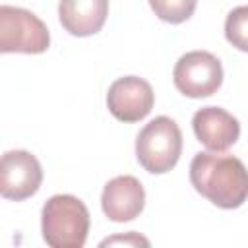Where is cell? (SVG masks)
<instances>
[{
  "instance_id": "cell-12",
  "label": "cell",
  "mask_w": 248,
  "mask_h": 248,
  "mask_svg": "<svg viewBox=\"0 0 248 248\" xmlns=\"http://www.w3.org/2000/svg\"><path fill=\"white\" fill-rule=\"evenodd\" d=\"M198 0H149L155 16L167 23H182L192 17Z\"/></svg>"
},
{
  "instance_id": "cell-11",
  "label": "cell",
  "mask_w": 248,
  "mask_h": 248,
  "mask_svg": "<svg viewBox=\"0 0 248 248\" xmlns=\"http://www.w3.org/2000/svg\"><path fill=\"white\" fill-rule=\"evenodd\" d=\"M225 37L234 48L248 52V6H238L229 12L225 19Z\"/></svg>"
},
{
  "instance_id": "cell-10",
  "label": "cell",
  "mask_w": 248,
  "mask_h": 248,
  "mask_svg": "<svg viewBox=\"0 0 248 248\" xmlns=\"http://www.w3.org/2000/svg\"><path fill=\"white\" fill-rule=\"evenodd\" d=\"M108 16V0H60L58 19L74 37H89L103 29Z\"/></svg>"
},
{
  "instance_id": "cell-4",
  "label": "cell",
  "mask_w": 248,
  "mask_h": 248,
  "mask_svg": "<svg viewBox=\"0 0 248 248\" xmlns=\"http://www.w3.org/2000/svg\"><path fill=\"white\" fill-rule=\"evenodd\" d=\"M50 35L46 25L29 10L0 6V50L41 54L48 48Z\"/></svg>"
},
{
  "instance_id": "cell-1",
  "label": "cell",
  "mask_w": 248,
  "mask_h": 248,
  "mask_svg": "<svg viewBox=\"0 0 248 248\" xmlns=\"http://www.w3.org/2000/svg\"><path fill=\"white\" fill-rule=\"evenodd\" d=\"M190 182L196 192L223 209H236L248 200L244 163L221 151L196 153L190 163Z\"/></svg>"
},
{
  "instance_id": "cell-6",
  "label": "cell",
  "mask_w": 248,
  "mask_h": 248,
  "mask_svg": "<svg viewBox=\"0 0 248 248\" xmlns=\"http://www.w3.org/2000/svg\"><path fill=\"white\" fill-rule=\"evenodd\" d=\"M43 182V169L35 155L23 149L6 151L0 161V194L6 200L21 202L37 194Z\"/></svg>"
},
{
  "instance_id": "cell-8",
  "label": "cell",
  "mask_w": 248,
  "mask_h": 248,
  "mask_svg": "<svg viewBox=\"0 0 248 248\" xmlns=\"http://www.w3.org/2000/svg\"><path fill=\"white\" fill-rule=\"evenodd\" d=\"M145 205V190L136 176L124 174L108 180L103 188L101 207L103 213L114 221L124 223L136 219Z\"/></svg>"
},
{
  "instance_id": "cell-9",
  "label": "cell",
  "mask_w": 248,
  "mask_h": 248,
  "mask_svg": "<svg viewBox=\"0 0 248 248\" xmlns=\"http://www.w3.org/2000/svg\"><path fill=\"white\" fill-rule=\"evenodd\" d=\"M192 128L198 141L209 151H227L240 136L238 120L221 107H203L196 110Z\"/></svg>"
},
{
  "instance_id": "cell-3",
  "label": "cell",
  "mask_w": 248,
  "mask_h": 248,
  "mask_svg": "<svg viewBox=\"0 0 248 248\" xmlns=\"http://www.w3.org/2000/svg\"><path fill=\"white\" fill-rule=\"evenodd\" d=\"M182 132L169 116H157L147 122L136 138V157L151 174L169 172L180 159Z\"/></svg>"
},
{
  "instance_id": "cell-5",
  "label": "cell",
  "mask_w": 248,
  "mask_h": 248,
  "mask_svg": "<svg viewBox=\"0 0 248 248\" xmlns=\"http://www.w3.org/2000/svg\"><path fill=\"white\" fill-rule=\"evenodd\" d=\"M176 89L192 99L217 93L223 83V66L217 56L207 50H192L178 58L172 70Z\"/></svg>"
},
{
  "instance_id": "cell-13",
  "label": "cell",
  "mask_w": 248,
  "mask_h": 248,
  "mask_svg": "<svg viewBox=\"0 0 248 248\" xmlns=\"http://www.w3.org/2000/svg\"><path fill=\"white\" fill-rule=\"evenodd\" d=\"M108 244H132V246H149V240L136 234V232H130L126 236H112V238H107L101 242V246H108Z\"/></svg>"
},
{
  "instance_id": "cell-2",
  "label": "cell",
  "mask_w": 248,
  "mask_h": 248,
  "mask_svg": "<svg viewBox=\"0 0 248 248\" xmlns=\"http://www.w3.org/2000/svg\"><path fill=\"white\" fill-rule=\"evenodd\" d=\"M41 229L52 248H81L89 232V211L79 198L56 194L43 205Z\"/></svg>"
},
{
  "instance_id": "cell-7",
  "label": "cell",
  "mask_w": 248,
  "mask_h": 248,
  "mask_svg": "<svg viewBox=\"0 0 248 248\" xmlns=\"http://www.w3.org/2000/svg\"><path fill=\"white\" fill-rule=\"evenodd\" d=\"M155 103L151 85L138 76H124L112 81L107 93V107L120 122H138L145 118Z\"/></svg>"
}]
</instances>
